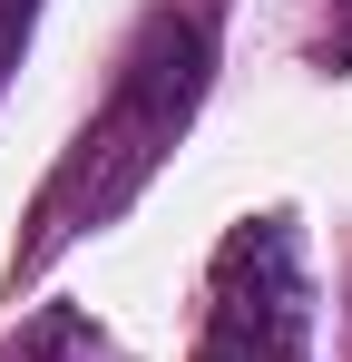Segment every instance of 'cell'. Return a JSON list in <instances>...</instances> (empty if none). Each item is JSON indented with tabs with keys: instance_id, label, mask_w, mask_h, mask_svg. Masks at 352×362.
<instances>
[]
</instances>
